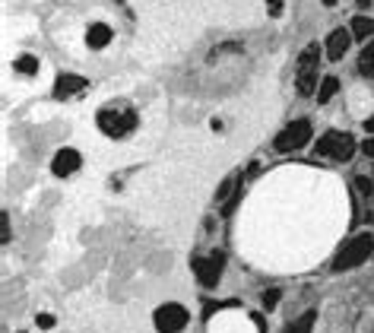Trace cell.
<instances>
[{
  "label": "cell",
  "instance_id": "8fae6325",
  "mask_svg": "<svg viewBox=\"0 0 374 333\" xmlns=\"http://www.w3.org/2000/svg\"><path fill=\"white\" fill-rule=\"evenodd\" d=\"M111 25H105V23H95V25H89V32H86V45L89 48H95V51H102L105 45L111 42Z\"/></svg>",
  "mask_w": 374,
  "mask_h": 333
},
{
  "label": "cell",
  "instance_id": "5bb4252c",
  "mask_svg": "<svg viewBox=\"0 0 374 333\" xmlns=\"http://www.w3.org/2000/svg\"><path fill=\"white\" fill-rule=\"evenodd\" d=\"M358 70H362V76H371L374 80V42H368L365 48H362V54H358Z\"/></svg>",
  "mask_w": 374,
  "mask_h": 333
},
{
  "label": "cell",
  "instance_id": "9a60e30c",
  "mask_svg": "<svg viewBox=\"0 0 374 333\" xmlns=\"http://www.w3.org/2000/svg\"><path fill=\"white\" fill-rule=\"evenodd\" d=\"M336 89H340V80L336 76H327L324 83H320V92H317V99H320V105H327V102L336 95Z\"/></svg>",
  "mask_w": 374,
  "mask_h": 333
},
{
  "label": "cell",
  "instance_id": "44dd1931",
  "mask_svg": "<svg viewBox=\"0 0 374 333\" xmlns=\"http://www.w3.org/2000/svg\"><path fill=\"white\" fill-rule=\"evenodd\" d=\"M266 10H270L273 16H279V13H283V0H266Z\"/></svg>",
  "mask_w": 374,
  "mask_h": 333
},
{
  "label": "cell",
  "instance_id": "6da1fadb",
  "mask_svg": "<svg viewBox=\"0 0 374 333\" xmlns=\"http://www.w3.org/2000/svg\"><path fill=\"white\" fill-rule=\"evenodd\" d=\"M137 111L130 108V105H124V102H111V105H105V108H99V115H95V124H99V130L105 133V137H111V140H124L127 133L137 127Z\"/></svg>",
  "mask_w": 374,
  "mask_h": 333
},
{
  "label": "cell",
  "instance_id": "2e32d148",
  "mask_svg": "<svg viewBox=\"0 0 374 333\" xmlns=\"http://www.w3.org/2000/svg\"><path fill=\"white\" fill-rule=\"evenodd\" d=\"M13 67H16V73H25V76H32L35 70H38V60H35L32 54H19V58L13 60Z\"/></svg>",
  "mask_w": 374,
  "mask_h": 333
},
{
  "label": "cell",
  "instance_id": "7402d4cb",
  "mask_svg": "<svg viewBox=\"0 0 374 333\" xmlns=\"http://www.w3.org/2000/svg\"><path fill=\"white\" fill-rule=\"evenodd\" d=\"M362 150H365V156H368V159H374V137H368V140L362 143Z\"/></svg>",
  "mask_w": 374,
  "mask_h": 333
},
{
  "label": "cell",
  "instance_id": "d6986e66",
  "mask_svg": "<svg viewBox=\"0 0 374 333\" xmlns=\"http://www.w3.org/2000/svg\"><path fill=\"white\" fill-rule=\"evenodd\" d=\"M235 184H238V175H232V178H229V181H225V184H222V187H219L216 200H225V197H229V191H232Z\"/></svg>",
  "mask_w": 374,
  "mask_h": 333
},
{
  "label": "cell",
  "instance_id": "e0dca14e",
  "mask_svg": "<svg viewBox=\"0 0 374 333\" xmlns=\"http://www.w3.org/2000/svg\"><path fill=\"white\" fill-rule=\"evenodd\" d=\"M355 191L362 194V197H374V181L371 178H365V175H358L355 178Z\"/></svg>",
  "mask_w": 374,
  "mask_h": 333
},
{
  "label": "cell",
  "instance_id": "52a82bcc",
  "mask_svg": "<svg viewBox=\"0 0 374 333\" xmlns=\"http://www.w3.org/2000/svg\"><path fill=\"white\" fill-rule=\"evenodd\" d=\"M152 321H156V330L159 333H181L184 327H187V321H191V314H187V308H184V305H178V301H168V305H159L156 314H152Z\"/></svg>",
  "mask_w": 374,
  "mask_h": 333
},
{
  "label": "cell",
  "instance_id": "277c9868",
  "mask_svg": "<svg viewBox=\"0 0 374 333\" xmlns=\"http://www.w3.org/2000/svg\"><path fill=\"white\" fill-rule=\"evenodd\" d=\"M311 133H314L311 121L299 117V121H292L289 127H283V130L276 133L273 150H276V152H299L301 146H308V143H311Z\"/></svg>",
  "mask_w": 374,
  "mask_h": 333
},
{
  "label": "cell",
  "instance_id": "3957f363",
  "mask_svg": "<svg viewBox=\"0 0 374 333\" xmlns=\"http://www.w3.org/2000/svg\"><path fill=\"white\" fill-rule=\"evenodd\" d=\"M317 64H320V45H308L299 58V76H295V89L299 95H314L317 89Z\"/></svg>",
  "mask_w": 374,
  "mask_h": 333
},
{
  "label": "cell",
  "instance_id": "cb8c5ba5",
  "mask_svg": "<svg viewBox=\"0 0 374 333\" xmlns=\"http://www.w3.org/2000/svg\"><path fill=\"white\" fill-rule=\"evenodd\" d=\"M365 130H368V133H374V117H368V121H365Z\"/></svg>",
  "mask_w": 374,
  "mask_h": 333
},
{
  "label": "cell",
  "instance_id": "ba28073f",
  "mask_svg": "<svg viewBox=\"0 0 374 333\" xmlns=\"http://www.w3.org/2000/svg\"><path fill=\"white\" fill-rule=\"evenodd\" d=\"M80 165H83V159H80L76 150H58L54 162H51V172H54L58 178H67V175H76Z\"/></svg>",
  "mask_w": 374,
  "mask_h": 333
},
{
  "label": "cell",
  "instance_id": "ffe728a7",
  "mask_svg": "<svg viewBox=\"0 0 374 333\" xmlns=\"http://www.w3.org/2000/svg\"><path fill=\"white\" fill-rule=\"evenodd\" d=\"M35 324L42 327V330H51V327H54V317H51V314H38V317H35Z\"/></svg>",
  "mask_w": 374,
  "mask_h": 333
},
{
  "label": "cell",
  "instance_id": "9c48e42d",
  "mask_svg": "<svg viewBox=\"0 0 374 333\" xmlns=\"http://www.w3.org/2000/svg\"><path fill=\"white\" fill-rule=\"evenodd\" d=\"M86 80L83 76H76V73H60L58 76V83H54V99H70V95H76V92H83L86 89Z\"/></svg>",
  "mask_w": 374,
  "mask_h": 333
},
{
  "label": "cell",
  "instance_id": "7c38bea8",
  "mask_svg": "<svg viewBox=\"0 0 374 333\" xmlns=\"http://www.w3.org/2000/svg\"><path fill=\"white\" fill-rule=\"evenodd\" d=\"M314 321H317V311L311 308V311H305V314H301L295 324L285 327L283 333H311V330H314Z\"/></svg>",
  "mask_w": 374,
  "mask_h": 333
},
{
  "label": "cell",
  "instance_id": "5b68a950",
  "mask_svg": "<svg viewBox=\"0 0 374 333\" xmlns=\"http://www.w3.org/2000/svg\"><path fill=\"white\" fill-rule=\"evenodd\" d=\"M317 156H330L336 159V162H346V159H352V152H355V140H352V133L346 130H327L320 140L314 143Z\"/></svg>",
  "mask_w": 374,
  "mask_h": 333
},
{
  "label": "cell",
  "instance_id": "603a6c76",
  "mask_svg": "<svg viewBox=\"0 0 374 333\" xmlns=\"http://www.w3.org/2000/svg\"><path fill=\"white\" fill-rule=\"evenodd\" d=\"M7 242H10V219L3 216V244H7Z\"/></svg>",
  "mask_w": 374,
  "mask_h": 333
},
{
  "label": "cell",
  "instance_id": "ac0fdd59",
  "mask_svg": "<svg viewBox=\"0 0 374 333\" xmlns=\"http://www.w3.org/2000/svg\"><path fill=\"white\" fill-rule=\"evenodd\" d=\"M276 305H279V289H266V292H264V308L273 311Z\"/></svg>",
  "mask_w": 374,
  "mask_h": 333
},
{
  "label": "cell",
  "instance_id": "7a4b0ae2",
  "mask_svg": "<svg viewBox=\"0 0 374 333\" xmlns=\"http://www.w3.org/2000/svg\"><path fill=\"white\" fill-rule=\"evenodd\" d=\"M371 251H374V238L371 235H355L352 242H346L340 248V254L333 257V273H346V270H352V266L358 264H365L368 257H371Z\"/></svg>",
  "mask_w": 374,
  "mask_h": 333
},
{
  "label": "cell",
  "instance_id": "d4e9b609",
  "mask_svg": "<svg viewBox=\"0 0 374 333\" xmlns=\"http://www.w3.org/2000/svg\"><path fill=\"white\" fill-rule=\"evenodd\" d=\"M324 3H327V7H333V3H336V0H324Z\"/></svg>",
  "mask_w": 374,
  "mask_h": 333
},
{
  "label": "cell",
  "instance_id": "8992f818",
  "mask_svg": "<svg viewBox=\"0 0 374 333\" xmlns=\"http://www.w3.org/2000/svg\"><path fill=\"white\" fill-rule=\"evenodd\" d=\"M222 266H225V257L219 251H213V254H197V257H194V276H197V283L203 286V289H213V286H219V279H222Z\"/></svg>",
  "mask_w": 374,
  "mask_h": 333
},
{
  "label": "cell",
  "instance_id": "4fadbf2b",
  "mask_svg": "<svg viewBox=\"0 0 374 333\" xmlns=\"http://www.w3.org/2000/svg\"><path fill=\"white\" fill-rule=\"evenodd\" d=\"M371 35H374V19H368V16H355V19H352V38L365 42V38H371Z\"/></svg>",
  "mask_w": 374,
  "mask_h": 333
},
{
  "label": "cell",
  "instance_id": "30bf717a",
  "mask_svg": "<svg viewBox=\"0 0 374 333\" xmlns=\"http://www.w3.org/2000/svg\"><path fill=\"white\" fill-rule=\"evenodd\" d=\"M349 42H352V32H346V29H333L330 38H327V58L342 60V54L349 51Z\"/></svg>",
  "mask_w": 374,
  "mask_h": 333
}]
</instances>
